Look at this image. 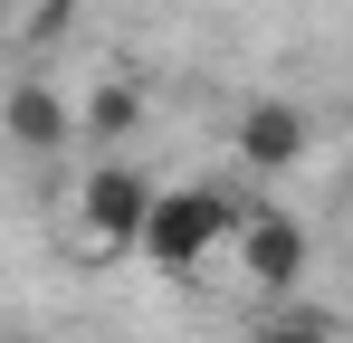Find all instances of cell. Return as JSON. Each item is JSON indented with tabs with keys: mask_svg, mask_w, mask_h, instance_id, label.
Here are the masks:
<instances>
[{
	"mask_svg": "<svg viewBox=\"0 0 353 343\" xmlns=\"http://www.w3.org/2000/svg\"><path fill=\"white\" fill-rule=\"evenodd\" d=\"M153 200H163V191H153L143 163H96L86 181H77V229H86V248H124V258H134Z\"/></svg>",
	"mask_w": 353,
	"mask_h": 343,
	"instance_id": "7a4b0ae2",
	"label": "cell"
},
{
	"mask_svg": "<svg viewBox=\"0 0 353 343\" xmlns=\"http://www.w3.org/2000/svg\"><path fill=\"white\" fill-rule=\"evenodd\" d=\"M305 105H287V96H258V105H239V172H258V181H277V172L305 163Z\"/></svg>",
	"mask_w": 353,
	"mask_h": 343,
	"instance_id": "277c9868",
	"label": "cell"
},
{
	"mask_svg": "<svg viewBox=\"0 0 353 343\" xmlns=\"http://www.w3.org/2000/svg\"><path fill=\"white\" fill-rule=\"evenodd\" d=\"M143 124V86H124V76H105L86 105H77V134H96V143H124Z\"/></svg>",
	"mask_w": 353,
	"mask_h": 343,
	"instance_id": "8992f818",
	"label": "cell"
},
{
	"mask_svg": "<svg viewBox=\"0 0 353 343\" xmlns=\"http://www.w3.org/2000/svg\"><path fill=\"white\" fill-rule=\"evenodd\" d=\"M239 267H248V286H268V295H296V277H305V258H315V238H305V220H287V210H239Z\"/></svg>",
	"mask_w": 353,
	"mask_h": 343,
	"instance_id": "3957f363",
	"label": "cell"
},
{
	"mask_svg": "<svg viewBox=\"0 0 353 343\" xmlns=\"http://www.w3.org/2000/svg\"><path fill=\"white\" fill-rule=\"evenodd\" d=\"M334 334H344L334 315H315V305H277L268 324H248L239 343H334Z\"/></svg>",
	"mask_w": 353,
	"mask_h": 343,
	"instance_id": "52a82bcc",
	"label": "cell"
},
{
	"mask_svg": "<svg viewBox=\"0 0 353 343\" xmlns=\"http://www.w3.org/2000/svg\"><path fill=\"white\" fill-rule=\"evenodd\" d=\"M0 134H10L19 153H67V143H77V105H67L48 76H19V86L0 96Z\"/></svg>",
	"mask_w": 353,
	"mask_h": 343,
	"instance_id": "5b68a950",
	"label": "cell"
},
{
	"mask_svg": "<svg viewBox=\"0 0 353 343\" xmlns=\"http://www.w3.org/2000/svg\"><path fill=\"white\" fill-rule=\"evenodd\" d=\"M230 238H239V200L220 191V181H181V191L153 200V220H143V238H134V258H143L153 277H191V267L220 258Z\"/></svg>",
	"mask_w": 353,
	"mask_h": 343,
	"instance_id": "6da1fadb",
	"label": "cell"
}]
</instances>
